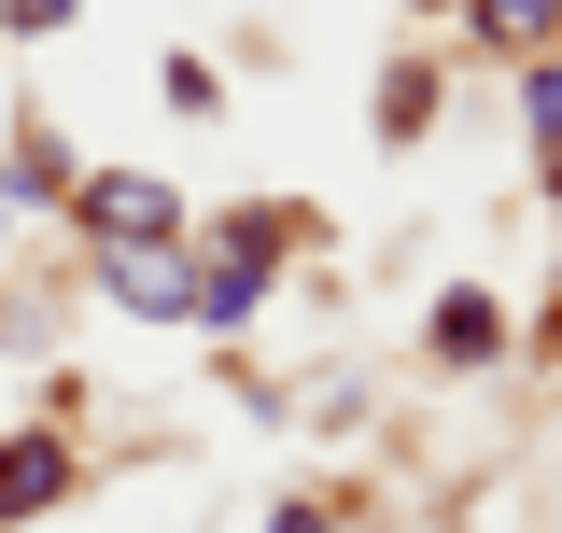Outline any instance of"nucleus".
<instances>
[{
  "label": "nucleus",
  "mask_w": 562,
  "mask_h": 533,
  "mask_svg": "<svg viewBox=\"0 0 562 533\" xmlns=\"http://www.w3.org/2000/svg\"><path fill=\"white\" fill-rule=\"evenodd\" d=\"M70 239H85V253H183L198 225H183V197H169L155 169H85V183H70Z\"/></svg>",
  "instance_id": "f257e3e1"
},
{
  "label": "nucleus",
  "mask_w": 562,
  "mask_h": 533,
  "mask_svg": "<svg viewBox=\"0 0 562 533\" xmlns=\"http://www.w3.org/2000/svg\"><path fill=\"white\" fill-rule=\"evenodd\" d=\"M85 491V450H70V421H29V435H0V533H29L43 506Z\"/></svg>",
  "instance_id": "f03ea898"
},
{
  "label": "nucleus",
  "mask_w": 562,
  "mask_h": 533,
  "mask_svg": "<svg viewBox=\"0 0 562 533\" xmlns=\"http://www.w3.org/2000/svg\"><path fill=\"white\" fill-rule=\"evenodd\" d=\"M70 183H85V155H70L57 127H14V155H0V211H70Z\"/></svg>",
  "instance_id": "7ed1b4c3"
},
{
  "label": "nucleus",
  "mask_w": 562,
  "mask_h": 533,
  "mask_svg": "<svg viewBox=\"0 0 562 533\" xmlns=\"http://www.w3.org/2000/svg\"><path fill=\"white\" fill-rule=\"evenodd\" d=\"M85 266L127 324H183V253H85Z\"/></svg>",
  "instance_id": "20e7f679"
},
{
  "label": "nucleus",
  "mask_w": 562,
  "mask_h": 533,
  "mask_svg": "<svg viewBox=\"0 0 562 533\" xmlns=\"http://www.w3.org/2000/svg\"><path fill=\"white\" fill-rule=\"evenodd\" d=\"M422 351H436V365H492V351H506V309H492L479 281H464V295H436V324H422Z\"/></svg>",
  "instance_id": "39448f33"
},
{
  "label": "nucleus",
  "mask_w": 562,
  "mask_h": 533,
  "mask_svg": "<svg viewBox=\"0 0 562 533\" xmlns=\"http://www.w3.org/2000/svg\"><path fill=\"white\" fill-rule=\"evenodd\" d=\"M492 57H562V0H464Z\"/></svg>",
  "instance_id": "423d86ee"
},
{
  "label": "nucleus",
  "mask_w": 562,
  "mask_h": 533,
  "mask_svg": "<svg viewBox=\"0 0 562 533\" xmlns=\"http://www.w3.org/2000/svg\"><path fill=\"white\" fill-rule=\"evenodd\" d=\"M436 113V70H380V140H408Z\"/></svg>",
  "instance_id": "0eeeda50"
},
{
  "label": "nucleus",
  "mask_w": 562,
  "mask_h": 533,
  "mask_svg": "<svg viewBox=\"0 0 562 533\" xmlns=\"http://www.w3.org/2000/svg\"><path fill=\"white\" fill-rule=\"evenodd\" d=\"M520 127H535V155H562V57H535V84H520Z\"/></svg>",
  "instance_id": "6e6552de"
},
{
  "label": "nucleus",
  "mask_w": 562,
  "mask_h": 533,
  "mask_svg": "<svg viewBox=\"0 0 562 533\" xmlns=\"http://www.w3.org/2000/svg\"><path fill=\"white\" fill-rule=\"evenodd\" d=\"M155 99H169V113H211V99H225V70H211V57H169V70H155Z\"/></svg>",
  "instance_id": "1a4fd4ad"
},
{
  "label": "nucleus",
  "mask_w": 562,
  "mask_h": 533,
  "mask_svg": "<svg viewBox=\"0 0 562 533\" xmlns=\"http://www.w3.org/2000/svg\"><path fill=\"white\" fill-rule=\"evenodd\" d=\"M70 14H85V0H0V43H57Z\"/></svg>",
  "instance_id": "9d476101"
},
{
  "label": "nucleus",
  "mask_w": 562,
  "mask_h": 533,
  "mask_svg": "<svg viewBox=\"0 0 562 533\" xmlns=\"http://www.w3.org/2000/svg\"><path fill=\"white\" fill-rule=\"evenodd\" d=\"M268 533H338V506H281V520Z\"/></svg>",
  "instance_id": "9b49d317"
},
{
  "label": "nucleus",
  "mask_w": 562,
  "mask_h": 533,
  "mask_svg": "<svg viewBox=\"0 0 562 533\" xmlns=\"http://www.w3.org/2000/svg\"><path fill=\"white\" fill-rule=\"evenodd\" d=\"M436 14H464V0H436Z\"/></svg>",
  "instance_id": "f8f14e48"
},
{
  "label": "nucleus",
  "mask_w": 562,
  "mask_h": 533,
  "mask_svg": "<svg viewBox=\"0 0 562 533\" xmlns=\"http://www.w3.org/2000/svg\"><path fill=\"white\" fill-rule=\"evenodd\" d=\"M0 225H14V211H0Z\"/></svg>",
  "instance_id": "ddd939ff"
}]
</instances>
